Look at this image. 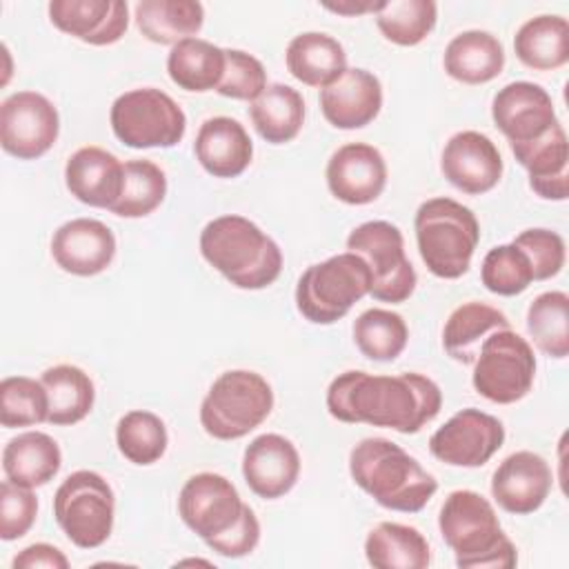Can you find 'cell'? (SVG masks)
I'll list each match as a JSON object with an SVG mask.
<instances>
[{
	"mask_svg": "<svg viewBox=\"0 0 569 569\" xmlns=\"http://www.w3.org/2000/svg\"><path fill=\"white\" fill-rule=\"evenodd\" d=\"M440 387L416 371L376 376L351 369L338 373L327 389V409L336 420L398 433H418L440 413Z\"/></svg>",
	"mask_w": 569,
	"mask_h": 569,
	"instance_id": "obj_1",
	"label": "cell"
},
{
	"mask_svg": "<svg viewBox=\"0 0 569 569\" xmlns=\"http://www.w3.org/2000/svg\"><path fill=\"white\" fill-rule=\"evenodd\" d=\"M353 482L380 507L416 513L438 491V480L400 445L387 438H365L349 453Z\"/></svg>",
	"mask_w": 569,
	"mask_h": 569,
	"instance_id": "obj_2",
	"label": "cell"
},
{
	"mask_svg": "<svg viewBox=\"0 0 569 569\" xmlns=\"http://www.w3.org/2000/svg\"><path fill=\"white\" fill-rule=\"evenodd\" d=\"M202 258L238 289H264L282 271V251L244 216H218L200 231Z\"/></svg>",
	"mask_w": 569,
	"mask_h": 569,
	"instance_id": "obj_3",
	"label": "cell"
},
{
	"mask_svg": "<svg viewBox=\"0 0 569 569\" xmlns=\"http://www.w3.org/2000/svg\"><path fill=\"white\" fill-rule=\"evenodd\" d=\"M438 527L460 569H509L518 562L493 505L478 491H451L440 507Z\"/></svg>",
	"mask_w": 569,
	"mask_h": 569,
	"instance_id": "obj_4",
	"label": "cell"
},
{
	"mask_svg": "<svg viewBox=\"0 0 569 569\" xmlns=\"http://www.w3.org/2000/svg\"><path fill=\"white\" fill-rule=\"evenodd\" d=\"M418 253L427 269L442 280H456L471 267L480 242L476 213L451 198L425 200L413 218Z\"/></svg>",
	"mask_w": 569,
	"mask_h": 569,
	"instance_id": "obj_5",
	"label": "cell"
},
{
	"mask_svg": "<svg viewBox=\"0 0 569 569\" xmlns=\"http://www.w3.org/2000/svg\"><path fill=\"white\" fill-rule=\"evenodd\" d=\"M273 409L271 385L256 371L220 373L200 405V425L216 440H238L260 427Z\"/></svg>",
	"mask_w": 569,
	"mask_h": 569,
	"instance_id": "obj_6",
	"label": "cell"
},
{
	"mask_svg": "<svg viewBox=\"0 0 569 569\" xmlns=\"http://www.w3.org/2000/svg\"><path fill=\"white\" fill-rule=\"evenodd\" d=\"M371 273L367 262L351 253H336L305 269L296 284V307L313 325H333L369 296Z\"/></svg>",
	"mask_w": 569,
	"mask_h": 569,
	"instance_id": "obj_7",
	"label": "cell"
},
{
	"mask_svg": "<svg viewBox=\"0 0 569 569\" xmlns=\"http://www.w3.org/2000/svg\"><path fill=\"white\" fill-rule=\"evenodd\" d=\"M116 496L111 485L91 469L69 473L53 496V518L80 549L104 545L113 529Z\"/></svg>",
	"mask_w": 569,
	"mask_h": 569,
	"instance_id": "obj_8",
	"label": "cell"
},
{
	"mask_svg": "<svg viewBox=\"0 0 569 569\" xmlns=\"http://www.w3.org/2000/svg\"><path fill=\"white\" fill-rule=\"evenodd\" d=\"M116 138L131 149H169L187 131V116L178 102L156 89L142 87L118 96L109 111Z\"/></svg>",
	"mask_w": 569,
	"mask_h": 569,
	"instance_id": "obj_9",
	"label": "cell"
},
{
	"mask_svg": "<svg viewBox=\"0 0 569 569\" xmlns=\"http://www.w3.org/2000/svg\"><path fill=\"white\" fill-rule=\"evenodd\" d=\"M347 251L360 256L371 273L369 296L400 305L409 300L418 276L405 251L402 231L387 220H367L347 236Z\"/></svg>",
	"mask_w": 569,
	"mask_h": 569,
	"instance_id": "obj_10",
	"label": "cell"
},
{
	"mask_svg": "<svg viewBox=\"0 0 569 569\" xmlns=\"http://www.w3.org/2000/svg\"><path fill=\"white\" fill-rule=\"evenodd\" d=\"M536 378V356L531 345L511 327L493 331L473 360V389L496 405L522 400Z\"/></svg>",
	"mask_w": 569,
	"mask_h": 569,
	"instance_id": "obj_11",
	"label": "cell"
},
{
	"mask_svg": "<svg viewBox=\"0 0 569 569\" xmlns=\"http://www.w3.org/2000/svg\"><path fill=\"white\" fill-rule=\"evenodd\" d=\"M60 118L53 102L38 91H16L0 104V144L18 160L44 156L58 140Z\"/></svg>",
	"mask_w": 569,
	"mask_h": 569,
	"instance_id": "obj_12",
	"label": "cell"
},
{
	"mask_svg": "<svg viewBox=\"0 0 569 569\" xmlns=\"http://www.w3.org/2000/svg\"><path fill=\"white\" fill-rule=\"evenodd\" d=\"M505 442L502 422L476 407L460 409L429 438V451L451 467H482Z\"/></svg>",
	"mask_w": 569,
	"mask_h": 569,
	"instance_id": "obj_13",
	"label": "cell"
},
{
	"mask_svg": "<svg viewBox=\"0 0 569 569\" xmlns=\"http://www.w3.org/2000/svg\"><path fill=\"white\" fill-rule=\"evenodd\" d=\"M242 509L244 502L233 482L213 471L191 476L178 496L182 522L202 540L229 531L240 520Z\"/></svg>",
	"mask_w": 569,
	"mask_h": 569,
	"instance_id": "obj_14",
	"label": "cell"
},
{
	"mask_svg": "<svg viewBox=\"0 0 569 569\" xmlns=\"http://www.w3.org/2000/svg\"><path fill=\"white\" fill-rule=\"evenodd\" d=\"M493 124L511 144H527L545 136L556 122V107L547 89L529 80L505 84L491 102Z\"/></svg>",
	"mask_w": 569,
	"mask_h": 569,
	"instance_id": "obj_15",
	"label": "cell"
},
{
	"mask_svg": "<svg viewBox=\"0 0 569 569\" xmlns=\"http://www.w3.org/2000/svg\"><path fill=\"white\" fill-rule=\"evenodd\" d=\"M442 176L462 193L480 196L502 178V156L496 142L473 129L453 133L440 156Z\"/></svg>",
	"mask_w": 569,
	"mask_h": 569,
	"instance_id": "obj_16",
	"label": "cell"
},
{
	"mask_svg": "<svg viewBox=\"0 0 569 569\" xmlns=\"http://www.w3.org/2000/svg\"><path fill=\"white\" fill-rule=\"evenodd\" d=\"M385 184L387 162L367 142H347L327 162V187L345 204H369L380 198Z\"/></svg>",
	"mask_w": 569,
	"mask_h": 569,
	"instance_id": "obj_17",
	"label": "cell"
},
{
	"mask_svg": "<svg viewBox=\"0 0 569 569\" xmlns=\"http://www.w3.org/2000/svg\"><path fill=\"white\" fill-rule=\"evenodd\" d=\"M553 485L549 462L533 451L507 456L491 476V496L498 507L513 516H527L542 507Z\"/></svg>",
	"mask_w": 569,
	"mask_h": 569,
	"instance_id": "obj_18",
	"label": "cell"
},
{
	"mask_svg": "<svg viewBox=\"0 0 569 569\" xmlns=\"http://www.w3.org/2000/svg\"><path fill=\"white\" fill-rule=\"evenodd\" d=\"M242 476L258 498H282L293 489L300 476L296 445L280 433H262L253 438L242 453Z\"/></svg>",
	"mask_w": 569,
	"mask_h": 569,
	"instance_id": "obj_19",
	"label": "cell"
},
{
	"mask_svg": "<svg viewBox=\"0 0 569 569\" xmlns=\"http://www.w3.org/2000/svg\"><path fill=\"white\" fill-rule=\"evenodd\" d=\"M51 256L71 276H98L116 256V236L96 218H73L53 231Z\"/></svg>",
	"mask_w": 569,
	"mask_h": 569,
	"instance_id": "obj_20",
	"label": "cell"
},
{
	"mask_svg": "<svg viewBox=\"0 0 569 569\" xmlns=\"http://www.w3.org/2000/svg\"><path fill=\"white\" fill-rule=\"evenodd\" d=\"M49 20L67 36L93 47H104L124 36L129 7L122 0H51Z\"/></svg>",
	"mask_w": 569,
	"mask_h": 569,
	"instance_id": "obj_21",
	"label": "cell"
},
{
	"mask_svg": "<svg viewBox=\"0 0 569 569\" xmlns=\"http://www.w3.org/2000/svg\"><path fill=\"white\" fill-rule=\"evenodd\" d=\"M320 109L336 129H362L382 109V84L371 71L347 67L336 82L320 89Z\"/></svg>",
	"mask_w": 569,
	"mask_h": 569,
	"instance_id": "obj_22",
	"label": "cell"
},
{
	"mask_svg": "<svg viewBox=\"0 0 569 569\" xmlns=\"http://www.w3.org/2000/svg\"><path fill=\"white\" fill-rule=\"evenodd\" d=\"M64 184L82 204L111 209L124 187V162L102 147H80L64 164Z\"/></svg>",
	"mask_w": 569,
	"mask_h": 569,
	"instance_id": "obj_23",
	"label": "cell"
},
{
	"mask_svg": "<svg viewBox=\"0 0 569 569\" xmlns=\"http://www.w3.org/2000/svg\"><path fill=\"white\" fill-rule=\"evenodd\" d=\"M193 151L200 167L213 178H238L251 164L253 142L236 118L213 116L200 124Z\"/></svg>",
	"mask_w": 569,
	"mask_h": 569,
	"instance_id": "obj_24",
	"label": "cell"
},
{
	"mask_svg": "<svg viewBox=\"0 0 569 569\" xmlns=\"http://www.w3.org/2000/svg\"><path fill=\"white\" fill-rule=\"evenodd\" d=\"M516 160L529 173V187L545 200L569 196V142L560 122L527 144H511Z\"/></svg>",
	"mask_w": 569,
	"mask_h": 569,
	"instance_id": "obj_25",
	"label": "cell"
},
{
	"mask_svg": "<svg viewBox=\"0 0 569 569\" xmlns=\"http://www.w3.org/2000/svg\"><path fill=\"white\" fill-rule=\"evenodd\" d=\"M442 64L462 84H485L502 73L505 49L493 33L469 29L449 40Z\"/></svg>",
	"mask_w": 569,
	"mask_h": 569,
	"instance_id": "obj_26",
	"label": "cell"
},
{
	"mask_svg": "<svg viewBox=\"0 0 569 569\" xmlns=\"http://www.w3.org/2000/svg\"><path fill=\"white\" fill-rule=\"evenodd\" d=\"M289 73L307 87L325 89L347 71V53L329 33L305 31L287 44Z\"/></svg>",
	"mask_w": 569,
	"mask_h": 569,
	"instance_id": "obj_27",
	"label": "cell"
},
{
	"mask_svg": "<svg viewBox=\"0 0 569 569\" xmlns=\"http://www.w3.org/2000/svg\"><path fill=\"white\" fill-rule=\"evenodd\" d=\"M62 465L58 442L44 431H24L11 438L2 451V469L7 480L20 487H42L56 478Z\"/></svg>",
	"mask_w": 569,
	"mask_h": 569,
	"instance_id": "obj_28",
	"label": "cell"
},
{
	"mask_svg": "<svg viewBox=\"0 0 569 569\" xmlns=\"http://www.w3.org/2000/svg\"><path fill=\"white\" fill-rule=\"evenodd\" d=\"M511 327L509 318L491 305L485 302H465L451 311L442 329L445 351L462 365H473L480 345L498 329Z\"/></svg>",
	"mask_w": 569,
	"mask_h": 569,
	"instance_id": "obj_29",
	"label": "cell"
},
{
	"mask_svg": "<svg viewBox=\"0 0 569 569\" xmlns=\"http://www.w3.org/2000/svg\"><path fill=\"white\" fill-rule=\"evenodd\" d=\"M365 558L373 569H425L431 549L416 527L385 520L367 533Z\"/></svg>",
	"mask_w": 569,
	"mask_h": 569,
	"instance_id": "obj_30",
	"label": "cell"
},
{
	"mask_svg": "<svg viewBox=\"0 0 569 569\" xmlns=\"http://www.w3.org/2000/svg\"><path fill=\"white\" fill-rule=\"evenodd\" d=\"M518 60L533 71H553L569 62V22L562 16H536L513 36Z\"/></svg>",
	"mask_w": 569,
	"mask_h": 569,
	"instance_id": "obj_31",
	"label": "cell"
},
{
	"mask_svg": "<svg viewBox=\"0 0 569 569\" xmlns=\"http://www.w3.org/2000/svg\"><path fill=\"white\" fill-rule=\"evenodd\" d=\"M138 31L156 44H178L196 38L204 22V9L196 0H142L133 11Z\"/></svg>",
	"mask_w": 569,
	"mask_h": 569,
	"instance_id": "obj_32",
	"label": "cell"
},
{
	"mask_svg": "<svg viewBox=\"0 0 569 569\" xmlns=\"http://www.w3.org/2000/svg\"><path fill=\"white\" fill-rule=\"evenodd\" d=\"M251 122L262 140L271 144L291 142L305 122V100L298 89L273 82L251 102Z\"/></svg>",
	"mask_w": 569,
	"mask_h": 569,
	"instance_id": "obj_33",
	"label": "cell"
},
{
	"mask_svg": "<svg viewBox=\"0 0 569 569\" xmlns=\"http://www.w3.org/2000/svg\"><path fill=\"white\" fill-rule=\"evenodd\" d=\"M40 382L49 396L47 422L69 427L89 416L96 400V387L89 373L76 365H56L42 371Z\"/></svg>",
	"mask_w": 569,
	"mask_h": 569,
	"instance_id": "obj_34",
	"label": "cell"
},
{
	"mask_svg": "<svg viewBox=\"0 0 569 569\" xmlns=\"http://www.w3.org/2000/svg\"><path fill=\"white\" fill-rule=\"evenodd\" d=\"M167 73L184 91L218 89L224 73V49L202 38H184L167 56Z\"/></svg>",
	"mask_w": 569,
	"mask_h": 569,
	"instance_id": "obj_35",
	"label": "cell"
},
{
	"mask_svg": "<svg viewBox=\"0 0 569 569\" xmlns=\"http://www.w3.org/2000/svg\"><path fill=\"white\" fill-rule=\"evenodd\" d=\"M409 340L405 318L391 309H367L353 322V342L360 353L376 362L396 360Z\"/></svg>",
	"mask_w": 569,
	"mask_h": 569,
	"instance_id": "obj_36",
	"label": "cell"
},
{
	"mask_svg": "<svg viewBox=\"0 0 569 569\" xmlns=\"http://www.w3.org/2000/svg\"><path fill=\"white\" fill-rule=\"evenodd\" d=\"M527 331L536 347L551 358L569 356V296L545 291L527 309Z\"/></svg>",
	"mask_w": 569,
	"mask_h": 569,
	"instance_id": "obj_37",
	"label": "cell"
},
{
	"mask_svg": "<svg viewBox=\"0 0 569 569\" xmlns=\"http://www.w3.org/2000/svg\"><path fill=\"white\" fill-rule=\"evenodd\" d=\"M118 451L133 465L147 467L158 462L169 445L167 427L160 416L144 409L127 411L116 425Z\"/></svg>",
	"mask_w": 569,
	"mask_h": 569,
	"instance_id": "obj_38",
	"label": "cell"
},
{
	"mask_svg": "<svg viewBox=\"0 0 569 569\" xmlns=\"http://www.w3.org/2000/svg\"><path fill=\"white\" fill-rule=\"evenodd\" d=\"M167 196V176L151 160L124 162V187L118 202L109 209L120 218H144L153 213Z\"/></svg>",
	"mask_w": 569,
	"mask_h": 569,
	"instance_id": "obj_39",
	"label": "cell"
},
{
	"mask_svg": "<svg viewBox=\"0 0 569 569\" xmlns=\"http://www.w3.org/2000/svg\"><path fill=\"white\" fill-rule=\"evenodd\" d=\"M438 7L433 0H391L376 13L380 33L398 47L420 44L436 27Z\"/></svg>",
	"mask_w": 569,
	"mask_h": 569,
	"instance_id": "obj_40",
	"label": "cell"
},
{
	"mask_svg": "<svg viewBox=\"0 0 569 569\" xmlns=\"http://www.w3.org/2000/svg\"><path fill=\"white\" fill-rule=\"evenodd\" d=\"M49 396L40 380L29 376H7L0 382V422L7 429L47 422Z\"/></svg>",
	"mask_w": 569,
	"mask_h": 569,
	"instance_id": "obj_41",
	"label": "cell"
},
{
	"mask_svg": "<svg viewBox=\"0 0 569 569\" xmlns=\"http://www.w3.org/2000/svg\"><path fill=\"white\" fill-rule=\"evenodd\" d=\"M480 280L487 291L496 296H518L533 282V273L527 256L509 242L487 251L480 267Z\"/></svg>",
	"mask_w": 569,
	"mask_h": 569,
	"instance_id": "obj_42",
	"label": "cell"
},
{
	"mask_svg": "<svg viewBox=\"0 0 569 569\" xmlns=\"http://www.w3.org/2000/svg\"><path fill=\"white\" fill-rule=\"evenodd\" d=\"M267 89V71L262 62L240 49H224V73L218 93L233 100L253 102Z\"/></svg>",
	"mask_w": 569,
	"mask_h": 569,
	"instance_id": "obj_43",
	"label": "cell"
},
{
	"mask_svg": "<svg viewBox=\"0 0 569 569\" xmlns=\"http://www.w3.org/2000/svg\"><path fill=\"white\" fill-rule=\"evenodd\" d=\"M513 244L527 256L533 280H549L565 267V240L551 229H525L513 238Z\"/></svg>",
	"mask_w": 569,
	"mask_h": 569,
	"instance_id": "obj_44",
	"label": "cell"
},
{
	"mask_svg": "<svg viewBox=\"0 0 569 569\" xmlns=\"http://www.w3.org/2000/svg\"><path fill=\"white\" fill-rule=\"evenodd\" d=\"M38 498L33 489L11 480L0 485V538L4 542L22 538L36 522Z\"/></svg>",
	"mask_w": 569,
	"mask_h": 569,
	"instance_id": "obj_45",
	"label": "cell"
},
{
	"mask_svg": "<svg viewBox=\"0 0 569 569\" xmlns=\"http://www.w3.org/2000/svg\"><path fill=\"white\" fill-rule=\"evenodd\" d=\"M211 551L222 558H242L249 556L260 542V522L249 505H244L240 520L224 533L204 540Z\"/></svg>",
	"mask_w": 569,
	"mask_h": 569,
	"instance_id": "obj_46",
	"label": "cell"
},
{
	"mask_svg": "<svg viewBox=\"0 0 569 569\" xmlns=\"http://www.w3.org/2000/svg\"><path fill=\"white\" fill-rule=\"evenodd\" d=\"M13 569H67L69 567V558L53 545L47 542H36L24 547L16 558H13Z\"/></svg>",
	"mask_w": 569,
	"mask_h": 569,
	"instance_id": "obj_47",
	"label": "cell"
},
{
	"mask_svg": "<svg viewBox=\"0 0 569 569\" xmlns=\"http://www.w3.org/2000/svg\"><path fill=\"white\" fill-rule=\"evenodd\" d=\"M382 7V2H353V0H345L338 4L325 2V9L333 11V13H342V16H360V13H378V9Z\"/></svg>",
	"mask_w": 569,
	"mask_h": 569,
	"instance_id": "obj_48",
	"label": "cell"
},
{
	"mask_svg": "<svg viewBox=\"0 0 569 569\" xmlns=\"http://www.w3.org/2000/svg\"><path fill=\"white\" fill-rule=\"evenodd\" d=\"M178 565H209L207 560H180Z\"/></svg>",
	"mask_w": 569,
	"mask_h": 569,
	"instance_id": "obj_49",
	"label": "cell"
}]
</instances>
